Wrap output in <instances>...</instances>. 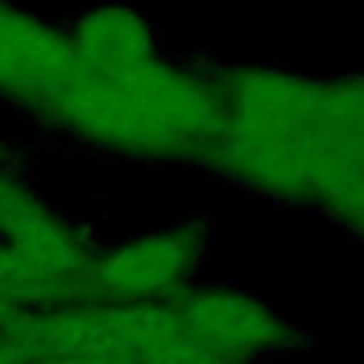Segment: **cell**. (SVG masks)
Masks as SVG:
<instances>
[{
	"label": "cell",
	"instance_id": "1",
	"mask_svg": "<svg viewBox=\"0 0 364 364\" xmlns=\"http://www.w3.org/2000/svg\"><path fill=\"white\" fill-rule=\"evenodd\" d=\"M48 100L77 131L145 151H179L216 122L213 97L196 80L148 60L114 68L77 60Z\"/></svg>",
	"mask_w": 364,
	"mask_h": 364
},
{
	"label": "cell",
	"instance_id": "2",
	"mask_svg": "<svg viewBox=\"0 0 364 364\" xmlns=\"http://www.w3.org/2000/svg\"><path fill=\"white\" fill-rule=\"evenodd\" d=\"M182 338L173 310L148 304L85 307L26 324L17 347L34 358L128 361Z\"/></svg>",
	"mask_w": 364,
	"mask_h": 364
},
{
	"label": "cell",
	"instance_id": "3",
	"mask_svg": "<svg viewBox=\"0 0 364 364\" xmlns=\"http://www.w3.org/2000/svg\"><path fill=\"white\" fill-rule=\"evenodd\" d=\"M176 318L185 341L219 358L273 344L282 333L262 304L236 293H199L182 304Z\"/></svg>",
	"mask_w": 364,
	"mask_h": 364
},
{
	"label": "cell",
	"instance_id": "4",
	"mask_svg": "<svg viewBox=\"0 0 364 364\" xmlns=\"http://www.w3.org/2000/svg\"><path fill=\"white\" fill-rule=\"evenodd\" d=\"M77 51L37 20L0 9V88L51 97L68 77Z\"/></svg>",
	"mask_w": 364,
	"mask_h": 364
},
{
	"label": "cell",
	"instance_id": "5",
	"mask_svg": "<svg viewBox=\"0 0 364 364\" xmlns=\"http://www.w3.org/2000/svg\"><path fill=\"white\" fill-rule=\"evenodd\" d=\"M191 253H193L191 233L148 236L105 256L94 267L91 282L97 290H105L122 299H136L145 293L151 296L182 276Z\"/></svg>",
	"mask_w": 364,
	"mask_h": 364
},
{
	"label": "cell",
	"instance_id": "6",
	"mask_svg": "<svg viewBox=\"0 0 364 364\" xmlns=\"http://www.w3.org/2000/svg\"><path fill=\"white\" fill-rule=\"evenodd\" d=\"M74 51L80 63L100 68L134 65L151 57L145 26L125 11H97L88 17L77 34Z\"/></svg>",
	"mask_w": 364,
	"mask_h": 364
}]
</instances>
